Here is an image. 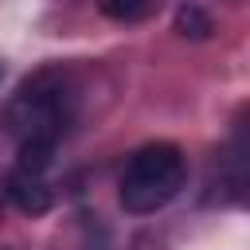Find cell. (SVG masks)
<instances>
[{"label":"cell","instance_id":"obj_4","mask_svg":"<svg viewBox=\"0 0 250 250\" xmlns=\"http://www.w3.org/2000/svg\"><path fill=\"white\" fill-rule=\"evenodd\" d=\"M98 8H102V16H109L117 23H133V20H145L156 8V0H98Z\"/></svg>","mask_w":250,"mask_h":250},{"label":"cell","instance_id":"obj_1","mask_svg":"<svg viewBox=\"0 0 250 250\" xmlns=\"http://www.w3.org/2000/svg\"><path fill=\"white\" fill-rule=\"evenodd\" d=\"M74 113H78V94L70 74L62 66H43L27 82H20V90L12 94V102L4 105V125L20 141V148L27 145L59 148Z\"/></svg>","mask_w":250,"mask_h":250},{"label":"cell","instance_id":"obj_6","mask_svg":"<svg viewBox=\"0 0 250 250\" xmlns=\"http://www.w3.org/2000/svg\"><path fill=\"white\" fill-rule=\"evenodd\" d=\"M0 78H4V59H0Z\"/></svg>","mask_w":250,"mask_h":250},{"label":"cell","instance_id":"obj_2","mask_svg":"<svg viewBox=\"0 0 250 250\" xmlns=\"http://www.w3.org/2000/svg\"><path fill=\"white\" fill-rule=\"evenodd\" d=\"M184 176H188V160H184L180 145H172V141L141 145V148L125 160L121 180H117L121 207H125L129 215H152V211L168 207V203L180 195Z\"/></svg>","mask_w":250,"mask_h":250},{"label":"cell","instance_id":"obj_3","mask_svg":"<svg viewBox=\"0 0 250 250\" xmlns=\"http://www.w3.org/2000/svg\"><path fill=\"white\" fill-rule=\"evenodd\" d=\"M4 195H8L23 215H47L51 203H55V191H51L47 176H39V172H23V168H12V172H8Z\"/></svg>","mask_w":250,"mask_h":250},{"label":"cell","instance_id":"obj_5","mask_svg":"<svg viewBox=\"0 0 250 250\" xmlns=\"http://www.w3.org/2000/svg\"><path fill=\"white\" fill-rule=\"evenodd\" d=\"M176 31L180 35H191V39H207L211 35V16L199 4H184L176 12Z\"/></svg>","mask_w":250,"mask_h":250}]
</instances>
